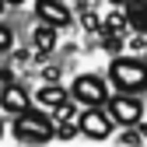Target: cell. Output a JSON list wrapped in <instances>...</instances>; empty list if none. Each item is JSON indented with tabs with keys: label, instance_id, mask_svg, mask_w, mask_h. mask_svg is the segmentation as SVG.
<instances>
[{
	"label": "cell",
	"instance_id": "19",
	"mask_svg": "<svg viewBox=\"0 0 147 147\" xmlns=\"http://www.w3.org/2000/svg\"><path fill=\"white\" fill-rule=\"evenodd\" d=\"M4 4H25V0H4Z\"/></svg>",
	"mask_w": 147,
	"mask_h": 147
},
{
	"label": "cell",
	"instance_id": "22",
	"mask_svg": "<svg viewBox=\"0 0 147 147\" xmlns=\"http://www.w3.org/2000/svg\"><path fill=\"white\" fill-rule=\"evenodd\" d=\"M0 133H4V126H0Z\"/></svg>",
	"mask_w": 147,
	"mask_h": 147
},
{
	"label": "cell",
	"instance_id": "6",
	"mask_svg": "<svg viewBox=\"0 0 147 147\" xmlns=\"http://www.w3.org/2000/svg\"><path fill=\"white\" fill-rule=\"evenodd\" d=\"M35 11H39V18H42L46 25H56V28H63V25L70 21V11L60 4V0H39Z\"/></svg>",
	"mask_w": 147,
	"mask_h": 147
},
{
	"label": "cell",
	"instance_id": "7",
	"mask_svg": "<svg viewBox=\"0 0 147 147\" xmlns=\"http://www.w3.org/2000/svg\"><path fill=\"white\" fill-rule=\"evenodd\" d=\"M56 119H60V137H74V130L81 126V116H77V109H74L70 102H63V105H56Z\"/></svg>",
	"mask_w": 147,
	"mask_h": 147
},
{
	"label": "cell",
	"instance_id": "20",
	"mask_svg": "<svg viewBox=\"0 0 147 147\" xmlns=\"http://www.w3.org/2000/svg\"><path fill=\"white\" fill-rule=\"evenodd\" d=\"M0 11H4V0H0Z\"/></svg>",
	"mask_w": 147,
	"mask_h": 147
},
{
	"label": "cell",
	"instance_id": "5",
	"mask_svg": "<svg viewBox=\"0 0 147 147\" xmlns=\"http://www.w3.org/2000/svg\"><path fill=\"white\" fill-rule=\"evenodd\" d=\"M81 133L95 137V140L109 137V133H112V119H109V112H102L98 105H88V112H81Z\"/></svg>",
	"mask_w": 147,
	"mask_h": 147
},
{
	"label": "cell",
	"instance_id": "2",
	"mask_svg": "<svg viewBox=\"0 0 147 147\" xmlns=\"http://www.w3.org/2000/svg\"><path fill=\"white\" fill-rule=\"evenodd\" d=\"M14 137H18V140H35V144H42V140L53 137V123H49L42 112L25 109V112H18V119H14Z\"/></svg>",
	"mask_w": 147,
	"mask_h": 147
},
{
	"label": "cell",
	"instance_id": "10",
	"mask_svg": "<svg viewBox=\"0 0 147 147\" xmlns=\"http://www.w3.org/2000/svg\"><path fill=\"white\" fill-rule=\"evenodd\" d=\"M137 32H147V0H130V14H126Z\"/></svg>",
	"mask_w": 147,
	"mask_h": 147
},
{
	"label": "cell",
	"instance_id": "21",
	"mask_svg": "<svg viewBox=\"0 0 147 147\" xmlns=\"http://www.w3.org/2000/svg\"><path fill=\"white\" fill-rule=\"evenodd\" d=\"M112 4H123V0H112Z\"/></svg>",
	"mask_w": 147,
	"mask_h": 147
},
{
	"label": "cell",
	"instance_id": "4",
	"mask_svg": "<svg viewBox=\"0 0 147 147\" xmlns=\"http://www.w3.org/2000/svg\"><path fill=\"white\" fill-rule=\"evenodd\" d=\"M70 91H74V98H77L81 105H102L105 102V84H102V77H95V74L77 77Z\"/></svg>",
	"mask_w": 147,
	"mask_h": 147
},
{
	"label": "cell",
	"instance_id": "11",
	"mask_svg": "<svg viewBox=\"0 0 147 147\" xmlns=\"http://www.w3.org/2000/svg\"><path fill=\"white\" fill-rule=\"evenodd\" d=\"M53 46H56V25H42V28H35V49H39V53H49Z\"/></svg>",
	"mask_w": 147,
	"mask_h": 147
},
{
	"label": "cell",
	"instance_id": "17",
	"mask_svg": "<svg viewBox=\"0 0 147 147\" xmlns=\"http://www.w3.org/2000/svg\"><path fill=\"white\" fill-rule=\"evenodd\" d=\"M84 25H88L91 32H95V28H98V21H95V14H91V11H84Z\"/></svg>",
	"mask_w": 147,
	"mask_h": 147
},
{
	"label": "cell",
	"instance_id": "18",
	"mask_svg": "<svg viewBox=\"0 0 147 147\" xmlns=\"http://www.w3.org/2000/svg\"><path fill=\"white\" fill-rule=\"evenodd\" d=\"M42 74H46V81H56V77H60V70H56V67H46Z\"/></svg>",
	"mask_w": 147,
	"mask_h": 147
},
{
	"label": "cell",
	"instance_id": "12",
	"mask_svg": "<svg viewBox=\"0 0 147 147\" xmlns=\"http://www.w3.org/2000/svg\"><path fill=\"white\" fill-rule=\"evenodd\" d=\"M126 25H130V21H126L119 11H112V14L105 18V32H126Z\"/></svg>",
	"mask_w": 147,
	"mask_h": 147
},
{
	"label": "cell",
	"instance_id": "9",
	"mask_svg": "<svg viewBox=\"0 0 147 147\" xmlns=\"http://www.w3.org/2000/svg\"><path fill=\"white\" fill-rule=\"evenodd\" d=\"M39 102H42L46 109H56V105H63V102H67V91H63L56 81H49V84L39 91Z\"/></svg>",
	"mask_w": 147,
	"mask_h": 147
},
{
	"label": "cell",
	"instance_id": "15",
	"mask_svg": "<svg viewBox=\"0 0 147 147\" xmlns=\"http://www.w3.org/2000/svg\"><path fill=\"white\" fill-rule=\"evenodd\" d=\"M0 49H11V28L0 25Z\"/></svg>",
	"mask_w": 147,
	"mask_h": 147
},
{
	"label": "cell",
	"instance_id": "13",
	"mask_svg": "<svg viewBox=\"0 0 147 147\" xmlns=\"http://www.w3.org/2000/svg\"><path fill=\"white\" fill-rule=\"evenodd\" d=\"M102 46H105L109 53H116V49L123 46V32H105V28H102Z\"/></svg>",
	"mask_w": 147,
	"mask_h": 147
},
{
	"label": "cell",
	"instance_id": "1",
	"mask_svg": "<svg viewBox=\"0 0 147 147\" xmlns=\"http://www.w3.org/2000/svg\"><path fill=\"white\" fill-rule=\"evenodd\" d=\"M112 81L119 91H130V95H140L147 88V63L133 60V56H119L112 60Z\"/></svg>",
	"mask_w": 147,
	"mask_h": 147
},
{
	"label": "cell",
	"instance_id": "16",
	"mask_svg": "<svg viewBox=\"0 0 147 147\" xmlns=\"http://www.w3.org/2000/svg\"><path fill=\"white\" fill-rule=\"evenodd\" d=\"M11 88V74L7 70H0V98H4V91Z\"/></svg>",
	"mask_w": 147,
	"mask_h": 147
},
{
	"label": "cell",
	"instance_id": "8",
	"mask_svg": "<svg viewBox=\"0 0 147 147\" xmlns=\"http://www.w3.org/2000/svg\"><path fill=\"white\" fill-rule=\"evenodd\" d=\"M0 105H4L7 112H25V109H28V91L18 88V84H11L4 91V98H0Z\"/></svg>",
	"mask_w": 147,
	"mask_h": 147
},
{
	"label": "cell",
	"instance_id": "3",
	"mask_svg": "<svg viewBox=\"0 0 147 147\" xmlns=\"http://www.w3.org/2000/svg\"><path fill=\"white\" fill-rule=\"evenodd\" d=\"M109 116H112L116 123H126V126H137L140 123V116H144V105H140V98L137 95H119V98H112L109 102Z\"/></svg>",
	"mask_w": 147,
	"mask_h": 147
},
{
	"label": "cell",
	"instance_id": "14",
	"mask_svg": "<svg viewBox=\"0 0 147 147\" xmlns=\"http://www.w3.org/2000/svg\"><path fill=\"white\" fill-rule=\"evenodd\" d=\"M144 137H147V130H130V133H123L119 140H123V144H140Z\"/></svg>",
	"mask_w": 147,
	"mask_h": 147
}]
</instances>
